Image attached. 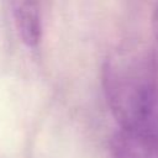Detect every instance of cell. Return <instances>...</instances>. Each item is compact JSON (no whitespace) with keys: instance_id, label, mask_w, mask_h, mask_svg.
<instances>
[{"instance_id":"obj_1","label":"cell","mask_w":158,"mask_h":158,"mask_svg":"<svg viewBox=\"0 0 158 158\" xmlns=\"http://www.w3.org/2000/svg\"><path fill=\"white\" fill-rule=\"evenodd\" d=\"M107 105L121 128L138 127L158 111V56L147 46L115 49L102 67Z\"/></svg>"},{"instance_id":"obj_2","label":"cell","mask_w":158,"mask_h":158,"mask_svg":"<svg viewBox=\"0 0 158 158\" xmlns=\"http://www.w3.org/2000/svg\"><path fill=\"white\" fill-rule=\"evenodd\" d=\"M112 158H158V111L142 126L121 128L110 141Z\"/></svg>"},{"instance_id":"obj_3","label":"cell","mask_w":158,"mask_h":158,"mask_svg":"<svg viewBox=\"0 0 158 158\" xmlns=\"http://www.w3.org/2000/svg\"><path fill=\"white\" fill-rule=\"evenodd\" d=\"M11 14L19 36L31 48L38 46L42 38V15L36 1L11 2Z\"/></svg>"},{"instance_id":"obj_4","label":"cell","mask_w":158,"mask_h":158,"mask_svg":"<svg viewBox=\"0 0 158 158\" xmlns=\"http://www.w3.org/2000/svg\"><path fill=\"white\" fill-rule=\"evenodd\" d=\"M151 23H152V35H153V38H154L156 44L158 47V5L153 10Z\"/></svg>"}]
</instances>
